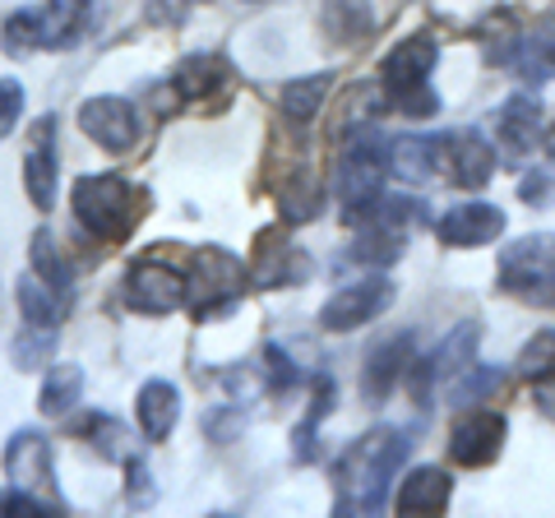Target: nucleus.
Wrapping results in <instances>:
<instances>
[{"mask_svg":"<svg viewBox=\"0 0 555 518\" xmlns=\"http://www.w3.org/2000/svg\"><path fill=\"white\" fill-rule=\"evenodd\" d=\"M167 246H153L149 255H139L126 273V306L134 315H171V310L190 306V273L167 259Z\"/></svg>","mask_w":555,"mask_h":518,"instance_id":"6","label":"nucleus"},{"mask_svg":"<svg viewBox=\"0 0 555 518\" xmlns=\"http://www.w3.org/2000/svg\"><path fill=\"white\" fill-rule=\"evenodd\" d=\"M14 366L20 371H42L51 366V357H56V329H47V324H28V329H20V338H14Z\"/></svg>","mask_w":555,"mask_h":518,"instance_id":"30","label":"nucleus"},{"mask_svg":"<svg viewBox=\"0 0 555 518\" xmlns=\"http://www.w3.org/2000/svg\"><path fill=\"white\" fill-rule=\"evenodd\" d=\"M509 65H514V75H524L528 83L555 79V14L537 20L528 33H518Z\"/></svg>","mask_w":555,"mask_h":518,"instance_id":"20","label":"nucleus"},{"mask_svg":"<svg viewBox=\"0 0 555 518\" xmlns=\"http://www.w3.org/2000/svg\"><path fill=\"white\" fill-rule=\"evenodd\" d=\"M250 5H259V0H250Z\"/></svg>","mask_w":555,"mask_h":518,"instance_id":"40","label":"nucleus"},{"mask_svg":"<svg viewBox=\"0 0 555 518\" xmlns=\"http://www.w3.org/2000/svg\"><path fill=\"white\" fill-rule=\"evenodd\" d=\"M500 287L524 301L555 306V236H524L500 250Z\"/></svg>","mask_w":555,"mask_h":518,"instance_id":"8","label":"nucleus"},{"mask_svg":"<svg viewBox=\"0 0 555 518\" xmlns=\"http://www.w3.org/2000/svg\"><path fill=\"white\" fill-rule=\"evenodd\" d=\"M495 158L500 153L481 130H454V134H444V144H440V171L454 185H467V190H481L491 181Z\"/></svg>","mask_w":555,"mask_h":518,"instance_id":"12","label":"nucleus"},{"mask_svg":"<svg viewBox=\"0 0 555 518\" xmlns=\"http://www.w3.org/2000/svg\"><path fill=\"white\" fill-rule=\"evenodd\" d=\"M24 116V83L20 79H0V140L20 126Z\"/></svg>","mask_w":555,"mask_h":518,"instance_id":"35","label":"nucleus"},{"mask_svg":"<svg viewBox=\"0 0 555 518\" xmlns=\"http://www.w3.org/2000/svg\"><path fill=\"white\" fill-rule=\"evenodd\" d=\"M232 83V65L218 51H195L171 70V93L185 102H214L218 93H228Z\"/></svg>","mask_w":555,"mask_h":518,"instance_id":"18","label":"nucleus"},{"mask_svg":"<svg viewBox=\"0 0 555 518\" xmlns=\"http://www.w3.org/2000/svg\"><path fill=\"white\" fill-rule=\"evenodd\" d=\"M69 204H75V218L98 241H126L139 228V218H144L149 195L134 190L126 177H112L107 171V177H79Z\"/></svg>","mask_w":555,"mask_h":518,"instance_id":"4","label":"nucleus"},{"mask_svg":"<svg viewBox=\"0 0 555 518\" xmlns=\"http://www.w3.org/2000/svg\"><path fill=\"white\" fill-rule=\"evenodd\" d=\"M153 495H158V487H153L149 463L144 458H130L126 463V500H130V509H149Z\"/></svg>","mask_w":555,"mask_h":518,"instance_id":"34","label":"nucleus"},{"mask_svg":"<svg viewBox=\"0 0 555 518\" xmlns=\"http://www.w3.org/2000/svg\"><path fill=\"white\" fill-rule=\"evenodd\" d=\"M542 153H546V158H555V126L542 134Z\"/></svg>","mask_w":555,"mask_h":518,"instance_id":"39","label":"nucleus"},{"mask_svg":"<svg viewBox=\"0 0 555 518\" xmlns=\"http://www.w3.org/2000/svg\"><path fill=\"white\" fill-rule=\"evenodd\" d=\"M5 472L14 487H28L38 495H56V477H51V444L42 430H14L5 444Z\"/></svg>","mask_w":555,"mask_h":518,"instance_id":"15","label":"nucleus"},{"mask_svg":"<svg viewBox=\"0 0 555 518\" xmlns=\"http://www.w3.org/2000/svg\"><path fill=\"white\" fill-rule=\"evenodd\" d=\"M408 371H412V334H398L366 357V366H361V393L371 403H385Z\"/></svg>","mask_w":555,"mask_h":518,"instance_id":"19","label":"nucleus"},{"mask_svg":"<svg viewBox=\"0 0 555 518\" xmlns=\"http://www.w3.org/2000/svg\"><path fill=\"white\" fill-rule=\"evenodd\" d=\"M56 167H61L56 116H42V120H33L28 148H24V185H28V199H33V209L38 213L56 209Z\"/></svg>","mask_w":555,"mask_h":518,"instance_id":"10","label":"nucleus"},{"mask_svg":"<svg viewBox=\"0 0 555 518\" xmlns=\"http://www.w3.org/2000/svg\"><path fill=\"white\" fill-rule=\"evenodd\" d=\"M306 279H310L306 250L292 246L278 228H264L255 236V255H250V283L255 287H292V283H306Z\"/></svg>","mask_w":555,"mask_h":518,"instance_id":"11","label":"nucleus"},{"mask_svg":"<svg viewBox=\"0 0 555 518\" xmlns=\"http://www.w3.org/2000/svg\"><path fill=\"white\" fill-rule=\"evenodd\" d=\"M33 273H38V279H47L51 287L65 292V297H69V279H75V273H69V259L61 255L56 236H51L47 228H42L38 236H33Z\"/></svg>","mask_w":555,"mask_h":518,"instance_id":"31","label":"nucleus"},{"mask_svg":"<svg viewBox=\"0 0 555 518\" xmlns=\"http://www.w3.org/2000/svg\"><path fill=\"white\" fill-rule=\"evenodd\" d=\"M412 440L393 426H375L366 430L343 458V472H338V509H352V514H379L389 505V481L393 472L403 468Z\"/></svg>","mask_w":555,"mask_h":518,"instance_id":"1","label":"nucleus"},{"mask_svg":"<svg viewBox=\"0 0 555 518\" xmlns=\"http://www.w3.org/2000/svg\"><path fill=\"white\" fill-rule=\"evenodd\" d=\"M324 209V190L315 181V171H306L297 167L287 181H278V213H283V222H310V218H320Z\"/></svg>","mask_w":555,"mask_h":518,"instance_id":"24","label":"nucleus"},{"mask_svg":"<svg viewBox=\"0 0 555 518\" xmlns=\"http://www.w3.org/2000/svg\"><path fill=\"white\" fill-rule=\"evenodd\" d=\"M537 130H542V107L532 98L514 93L495 116V140H500V158L505 163H524L537 148Z\"/></svg>","mask_w":555,"mask_h":518,"instance_id":"17","label":"nucleus"},{"mask_svg":"<svg viewBox=\"0 0 555 518\" xmlns=\"http://www.w3.org/2000/svg\"><path fill=\"white\" fill-rule=\"evenodd\" d=\"M79 436L98 444V454L102 458H126L130 454V430L120 426L116 417H107V412H89V417H79Z\"/></svg>","mask_w":555,"mask_h":518,"instance_id":"29","label":"nucleus"},{"mask_svg":"<svg viewBox=\"0 0 555 518\" xmlns=\"http://www.w3.org/2000/svg\"><path fill=\"white\" fill-rule=\"evenodd\" d=\"M500 449H505V417L500 412H467L449 436V458L463 468H486L500 458Z\"/></svg>","mask_w":555,"mask_h":518,"instance_id":"14","label":"nucleus"},{"mask_svg":"<svg viewBox=\"0 0 555 518\" xmlns=\"http://www.w3.org/2000/svg\"><path fill=\"white\" fill-rule=\"evenodd\" d=\"M0 514H24V518H47V514H56V505H51L47 495L38 491H28V487H10V491H0Z\"/></svg>","mask_w":555,"mask_h":518,"instance_id":"33","label":"nucleus"},{"mask_svg":"<svg viewBox=\"0 0 555 518\" xmlns=\"http://www.w3.org/2000/svg\"><path fill=\"white\" fill-rule=\"evenodd\" d=\"M79 130L107 153H130L139 140V120L126 98H89L79 107Z\"/></svg>","mask_w":555,"mask_h":518,"instance_id":"13","label":"nucleus"},{"mask_svg":"<svg viewBox=\"0 0 555 518\" xmlns=\"http://www.w3.org/2000/svg\"><path fill=\"white\" fill-rule=\"evenodd\" d=\"M449 495H454V481L440 468H416L403 477V487L393 495V514H444Z\"/></svg>","mask_w":555,"mask_h":518,"instance_id":"22","label":"nucleus"},{"mask_svg":"<svg viewBox=\"0 0 555 518\" xmlns=\"http://www.w3.org/2000/svg\"><path fill=\"white\" fill-rule=\"evenodd\" d=\"M250 283V269H241V259L222 246H204L190 255V315L214 320L218 310L241 301V287Z\"/></svg>","mask_w":555,"mask_h":518,"instance_id":"7","label":"nucleus"},{"mask_svg":"<svg viewBox=\"0 0 555 518\" xmlns=\"http://www.w3.org/2000/svg\"><path fill=\"white\" fill-rule=\"evenodd\" d=\"M264 361H269V366H264V385H269V389L287 393L292 385H297V371H292V361H287L283 348H273V342H269V348H264Z\"/></svg>","mask_w":555,"mask_h":518,"instance_id":"38","label":"nucleus"},{"mask_svg":"<svg viewBox=\"0 0 555 518\" xmlns=\"http://www.w3.org/2000/svg\"><path fill=\"white\" fill-rule=\"evenodd\" d=\"M83 20H89V0H42L5 20V56H28V51H65L79 42Z\"/></svg>","mask_w":555,"mask_h":518,"instance_id":"5","label":"nucleus"},{"mask_svg":"<svg viewBox=\"0 0 555 518\" xmlns=\"http://www.w3.org/2000/svg\"><path fill=\"white\" fill-rule=\"evenodd\" d=\"M440 61V42L430 33H412V38L398 42L385 65H379V83H385L389 107H398L403 116H436L440 98L430 89V70Z\"/></svg>","mask_w":555,"mask_h":518,"instance_id":"3","label":"nucleus"},{"mask_svg":"<svg viewBox=\"0 0 555 518\" xmlns=\"http://www.w3.org/2000/svg\"><path fill=\"white\" fill-rule=\"evenodd\" d=\"M518 375L532 379V385H555V334L542 329L537 338H528V348L518 352Z\"/></svg>","mask_w":555,"mask_h":518,"instance_id":"32","label":"nucleus"},{"mask_svg":"<svg viewBox=\"0 0 555 518\" xmlns=\"http://www.w3.org/2000/svg\"><path fill=\"white\" fill-rule=\"evenodd\" d=\"M385 177H389V144L379 140V130H371V126L352 130L338 153V171H334L347 222H361L385 199Z\"/></svg>","mask_w":555,"mask_h":518,"instance_id":"2","label":"nucleus"},{"mask_svg":"<svg viewBox=\"0 0 555 518\" xmlns=\"http://www.w3.org/2000/svg\"><path fill=\"white\" fill-rule=\"evenodd\" d=\"M79 393H83V371L75 366V361H61V366H51L47 379H42V412L47 417H61V412H69L79 403Z\"/></svg>","mask_w":555,"mask_h":518,"instance_id":"27","label":"nucleus"},{"mask_svg":"<svg viewBox=\"0 0 555 518\" xmlns=\"http://www.w3.org/2000/svg\"><path fill=\"white\" fill-rule=\"evenodd\" d=\"M436 232L444 246L454 250H473V246H491L495 236H505V213L495 209V204H459V209H449Z\"/></svg>","mask_w":555,"mask_h":518,"instance_id":"16","label":"nucleus"},{"mask_svg":"<svg viewBox=\"0 0 555 518\" xmlns=\"http://www.w3.org/2000/svg\"><path fill=\"white\" fill-rule=\"evenodd\" d=\"M241 426H246V417H241V407H214L204 417V430H208V440H218V444H228L241 436Z\"/></svg>","mask_w":555,"mask_h":518,"instance_id":"37","label":"nucleus"},{"mask_svg":"<svg viewBox=\"0 0 555 518\" xmlns=\"http://www.w3.org/2000/svg\"><path fill=\"white\" fill-rule=\"evenodd\" d=\"M518 199L532 204V209H546V204H555V171H528V177L518 181Z\"/></svg>","mask_w":555,"mask_h":518,"instance_id":"36","label":"nucleus"},{"mask_svg":"<svg viewBox=\"0 0 555 518\" xmlns=\"http://www.w3.org/2000/svg\"><path fill=\"white\" fill-rule=\"evenodd\" d=\"M393 301V283L389 279H366V283H352L334 292L324 306H320V329L328 334H347V329H361V324L379 320Z\"/></svg>","mask_w":555,"mask_h":518,"instance_id":"9","label":"nucleus"},{"mask_svg":"<svg viewBox=\"0 0 555 518\" xmlns=\"http://www.w3.org/2000/svg\"><path fill=\"white\" fill-rule=\"evenodd\" d=\"M324 93H328V75H306V79H292L283 83V116L292 126H306V120H315V112L324 107Z\"/></svg>","mask_w":555,"mask_h":518,"instance_id":"28","label":"nucleus"},{"mask_svg":"<svg viewBox=\"0 0 555 518\" xmlns=\"http://www.w3.org/2000/svg\"><path fill=\"white\" fill-rule=\"evenodd\" d=\"M440 144L444 140H416V134L389 140V171L403 177L408 185H426L440 171Z\"/></svg>","mask_w":555,"mask_h":518,"instance_id":"23","label":"nucleus"},{"mask_svg":"<svg viewBox=\"0 0 555 518\" xmlns=\"http://www.w3.org/2000/svg\"><path fill=\"white\" fill-rule=\"evenodd\" d=\"M134 417H139L144 440L163 444L171 430H177V422H181V393H177V385H167V379H149V385L139 389V399H134Z\"/></svg>","mask_w":555,"mask_h":518,"instance_id":"21","label":"nucleus"},{"mask_svg":"<svg viewBox=\"0 0 555 518\" xmlns=\"http://www.w3.org/2000/svg\"><path fill=\"white\" fill-rule=\"evenodd\" d=\"M320 20L334 42H361L375 28V5L371 0H324Z\"/></svg>","mask_w":555,"mask_h":518,"instance_id":"25","label":"nucleus"},{"mask_svg":"<svg viewBox=\"0 0 555 518\" xmlns=\"http://www.w3.org/2000/svg\"><path fill=\"white\" fill-rule=\"evenodd\" d=\"M20 315H24V324H47V329H56L61 324V315H65V292H56L47 279H38V273H24L20 279Z\"/></svg>","mask_w":555,"mask_h":518,"instance_id":"26","label":"nucleus"}]
</instances>
